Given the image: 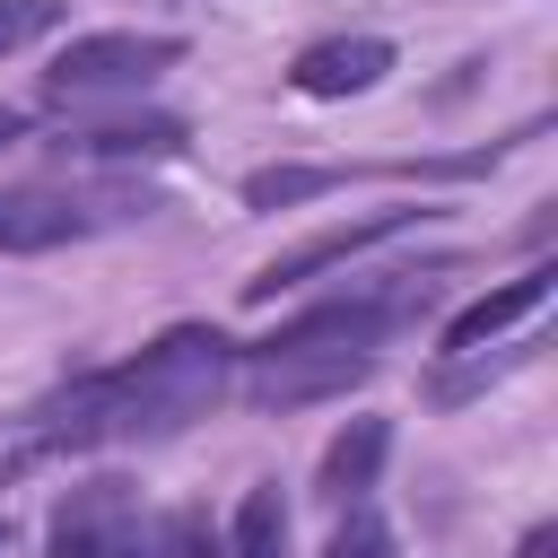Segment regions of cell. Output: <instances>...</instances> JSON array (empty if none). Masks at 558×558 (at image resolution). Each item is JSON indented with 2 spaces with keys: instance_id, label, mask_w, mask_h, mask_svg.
<instances>
[{
  "instance_id": "6da1fadb",
  "label": "cell",
  "mask_w": 558,
  "mask_h": 558,
  "mask_svg": "<svg viewBox=\"0 0 558 558\" xmlns=\"http://www.w3.org/2000/svg\"><path fill=\"white\" fill-rule=\"evenodd\" d=\"M235 392V340L218 323H166L148 349L87 366L70 384H52L44 401L17 410V445L0 453V480L61 462V453H113V445H157L183 436L192 418H209Z\"/></svg>"
},
{
  "instance_id": "7a4b0ae2",
  "label": "cell",
  "mask_w": 558,
  "mask_h": 558,
  "mask_svg": "<svg viewBox=\"0 0 558 558\" xmlns=\"http://www.w3.org/2000/svg\"><path fill=\"white\" fill-rule=\"evenodd\" d=\"M436 279H453V262L384 270L375 288H349V296H323V305L288 314L270 340L235 349V392H244L253 410H305V401H331V392L366 384V375L384 366V340L427 314Z\"/></svg>"
},
{
  "instance_id": "3957f363",
  "label": "cell",
  "mask_w": 558,
  "mask_h": 558,
  "mask_svg": "<svg viewBox=\"0 0 558 558\" xmlns=\"http://www.w3.org/2000/svg\"><path fill=\"white\" fill-rule=\"evenodd\" d=\"M523 140H541V122L506 131V140H480V148H445V157H349V166H253L244 174V209H296L314 192H340V183H471L488 166H506Z\"/></svg>"
},
{
  "instance_id": "277c9868",
  "label": "cell",
  "mask_w": 558,
  "mask_h": 558,
  "mask_svg": "<svg viewBox=\"0 0 558 558\" xmlns=\"http://www.w3.org/2000/svg\"><path fill=\"white\" fill-rule=\"evenodd\" d=\"M183 35H157V26H105V35H70L44 70H35V96L44 105H105V96H140L157 87L166 70H183Z\"/></svg>"
},
{
  "instance_id": "5b68a950",
  "label": "cell",
  "mask_w": 558,
  "mask_h": 558,
  "mask_svg": "<svg viewBox=\"0 0 558 558\" xmlns=\"http://www.w3.org/2000/svg\"><path fill=\"white\" fill-rule=\"evenodd\" d=\"M44 558H157V514L140 506L131 480H78L61 506H52V532H44Z\"/></svg>"
},
{
  "instance_id": "8992f818",
  "label": "cell",
  "mask_w": 558,
  "mask_h": 558,
  "mask_svg": "<svg viewBox=\"0 0 558 558\" xmlns=\"http://www.w3.org/2000/svg\"><path fill=\"white\" fill-rule=\"evenodd\" d=\"M418 218H436V209H366V218H349V227H323V235H305V244L270 253V262H262V270L244 279V305H270V296H288V288L323 279V270H349L357 253H375V244L410 235Z\"/></svg>"
},
{
  "instance_id": "52a82bcc",
  "label": "cell",
  "mask_w": 558,
  "mask_h": 558,
  "mask_svg": "<svg viewBox=\"0 0 558 558\" xmlns=\"http://www.w3.org/2000/svg\"><path fill=\"white\" fill-rule=\"evenodd\" d=\"M392 78V44L384 35H314L296 61H288V87L314 96V105H340V96H366Z\"/></svg>"
},
{
  "instance_id": "ba28073f",
  "label": "cell",
  "mask_w": 558,
  "mask_h": 558,
  "mask_svg": "<svg viewBox=\"0 0 558 558\" xmlns=\"http://www.w3.org/2000/svg\"><path fill=\"white\" fill-rule=\"evenodd\" d=\"M549 262H532V270H514L506 288H488V296H471L462 314H445V331H436V357H471V349H497L514 323H532L541 305H549Z\"/></svg>"
},
{
  "instance_id": "9c48e42d",
  "label": "cell",
  "mask_w": 558,
  "mask_h": 558,
  "mask_svg": "<svg viewBox=\"0 0 558 558\" xmlns=\"http://www.w3.org/2000/svg\"><path fill=\"white\" fill-rule=\"evenodd\" d=\"M384 462H392V418H349L331 445H323V462H314V497L323 506H366L375 497V480H384Z\"/></svg>"
},
{
  "instance_id": "30bf717a",
  "label": "cell",
  "mask_w": 558,
  "mask_h": 558,
  "mask_svg": "<svg viewBox=\"0 0 558 558\" xmlns=\"http://www.w3.org/2000/svg\"><path fill=\"white\" fill-rule=\"evenodd\" d=\"M70 157L87 166H140V157H183L192 148V122L183 113H113V122H87L61 140Z\"/></svg>"
},
{
  "instance_id": "8fae6325",
  "label": "cell",
  "mask_w": 558,
  "mask_h": 558,
  "mask_svg": "<svg viewBox=\"0 0 558 558\" xmlns=\"http://www.w3.org/2000/svg\"><path fill=\"white\" fill-rule=\"evenodd\" d=\"M218 558H288V497L279 480H253L218 532Z\"/></svg>"
},
{
  "instance_id": "7c38bea8",
  "label": "cell",
  "mask_w": 558,
  "mask_h": 558,
  "mask_svg": "<svg viewBox=\"0 0 558 558\" xmlns=\"http://www.w3.org/2000/svg\"><path fill=\"white\" fill-rule=\"evenodd\" d=\"M532 349H541V331H523V340H497V357H488V349H471V357H445V366L427 375V401H436V410H453V401H471V392H488L497 375H514V366H532Z\"/></svg>"
},
{
  "instance_id": "4fadbf2b",
  "label": "cell",
  "mask_w": 558,
  "mask_h": 558,
  "mask_svg": "<svg viewBox=\"0 0 558 558\" xmlns=\"http://www.w3.org/2000/svg\"><path fill=\"white\" fill-rule=\"evenodd\" d=\"M323 558H401V541H392V523H384V514H375V497H366V506H340V523H331Z\"/></svg>"
},
{
  "instance_id": "5bb4252c",
  "label": "cell",
  "mask_w": 558,
  "mask_h": 558,
  "mask_svg": "<svg viewBox=\"0 0 558 558\" xmlns=\"http://www.w3.org/2000/svg\"><path fill=\"white\" fill-rule=\"evenodd\" d=\"M157 558H218V523H209L201 506L157 514Z\"/></svg>"
},
{
  "instance_id": "9a60e30c",
  "label": "cell",
  "mask_w": 558,
  "mask_h": 558,
  "mask_svg": "<svg viewBox=\"0 0 558 558\" xmlns=\"http://www.w3.org/2000/svg\"><path fill=\"white\" fill-rule=\"evenodd\" d=\"M61 17H70L61 0H0V52H26V44H44Z\"/></svg>"
},
{
  "instance_id": "2e32d148",
  "label": "cell",
  "mask_w": 558,
  "mask_h": 558,
  "mask_svg": "<svg viewBox=\"0 0 558 558\" xmlns=\"http://www.w3.org/2000/svg\"><path fill=\"white\" fill-rule=\"evenodd\" d=\"M514 558H558V523H532V532L514 541Z\"/></svg>"
},
{
  "instance_id": "e0dca14e",
  "label": "cell",
  "mask_w": 558,
  "mask_h": 558,
  "mask_svg": "<svg viewBox=\"0 0 558 558\" xmlns=\"http://www.w3.org/2000/svg\"><path fill=\"white\" fill-rule=\"evenodd\" d=\"M9 140H26V113H17V105H0V148H9Z\"/></svg>"
},
{
  "instance_id": "ac0fdd59",
  "label": "cell",
  "mask_w": 558,
  "mask_h": 558,
  "mask_svg": "<svg viewBox=\"0 0 558 558\" xmlns=\"http://www.w3.org/2000/svg\"><path fill=\"white\" fill-rule=\"evenodd\" d=\"M0 549H9V514H0Z\"/></svg>"
}]
</instances>
